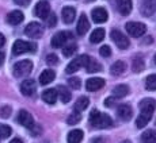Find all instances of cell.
<instances>
[{
  "instance_id": "obj_1",
  "label": "cell",
  "mask_w": 156,
  "mask_h": 143,
  "mask_svg": "<svg viewBox=\"0 0 156 143\" xmlns=\"http://www.w3.org/2000/svg\"><path fill=\"white\" fill-rule=\"evenodd\" d=\"M156 108V101L154 99H144L140 103V115L136 120L137 128H143L149 123Z\"/></svg>"
},
{
  "instance_id": "obj_2",
  "label": "cell",
  "mask_w": 156,
  "mask_h": 143,
  "mask_svg": "<svg viewBox=\"0 0 156 143\" xmlns=\"http://www.w3.org/2000/svg\"><path fill=\"white\" fill-rule=\"evenodd\" d=\"M88 121H90V126L95 127V128H109L113 124V120L110 119V116L101 114L98 109H92L91 111Z\"/></svg>"
},
{
  "instance_id": "obj_3",
  "label": "cell",
  "mask_w": 156,
  "mask_h": 143,
  "mask_svg": "<svg viewBox=\"0 0 156 143\" xmlns=\"http://www.w3.org/2000/svg\"><path fill=\"white\" fill-rule=\"evenodd\" d=\"M37 50V45L35 43H31V42H26V41H22V39H18L16 42L14 43L12 46V53L15 55H19V54H23V53H34Z\"/></svg>"
},
{
  "instance_id": "obj_4",
  "label": "cell",
  "mask_w": 156,
  "mask_h": 143,
  "mask_svg": "<svg viewBox=\"0 0 156 143\" xmlns=\"http://www.w3.org/2000/svg\"><path fill=\"white\" fill-rule=\"evenodd\" d=\"M33 70V62L29 61V59H23V61H19L12 66V72L15 77H23L27 76L30 72Z\"/></svg>"
},
{
  "instance_id": "obj_5",
  "label": "cell",
  "mask_w": 156,
  "mask_h": 143,
  "mask_svg": "<svg viewBox=\"0 0 156 143\" xmlns=\"http://www.w3.org/2000/svg\"><path fill=\"white\" fill-rule=\"evenodd\" d=\"M125 28H126V31L134 38L141 37V35H144L147 31L145 25H144V23H140V22H129V23H126Z\"/></svg>"
},
{
  "instance_id": "obj_6",
  "label": "cell",
  "mask_w": 156,
  "mask_h": 143,
  "mask_svg": "<svg viewBox=\"0 0 156 143\" xmlns=\"http://www.w3.org/2000/svg\"><path fill=\"white\" fill-rule=\"evenodd\" d=\"M110 37H112L113 42L117 45V47L121 50H125L126 47H129V39L126 38V35H124L119 30H113L110 32Z\"/></svg>"
},
{
  "instance_id": "obj_7",
  "label": "cell",
  "mask_w": 156,
  "mask_h": 143,
  "mask_svg": "<svg viewBox=\"0 0 156 143\" xmlns=\"http://www.w3.org/2000/svg\"><path fill=\"white\" fill-rule=\"evenodd\" d=\"M72 38H73V35H72L71 31H60L52 38V46L56 47V49H58V47L64 46V45L69 39H72Z\"/></svg>"
},
{
  "instance_id": "obj_8",
  "label": "cell",
  "mask_w": 156,
  "mask_h": 143,
  "mask_svg": "<svg viewBox=\"0 0 156 143\" xmlns=\"http://www.w3.org/2000/svg\"><path fill=\"white\" fill-rule=\"evenodd\" d=\"M25 34L27 35L29 38L37 39V38L42 37V34H44L42 26H41L40 23H37V22H31V23H29V25L25 27Z\"/></svg>"
},
{
  "instance_id": "obj_9",
  "label": "cell",
  "mask_w": 156,
  "mask_h": 143,
  "mask_svg": "<svg viewBox=\"0 0 156 143\" xmlns=\"http://www.w3.org/2000/svg\"><path fill=\"white\" fill-rule=\"evenodd\" d=\"M16 121L19 124H22L23 127H26V128H30V130H31L33 127L35 126L33 116L30 115L29 112L26 111V109H22V111H19V114H18V118H16Z\"/></svg>"
},
{
  "instance_id": "obj_10",
  "label": "cell",
  "mask_w": 156,
  "mask_h": 143,
  "mask_svg": "<svg viewBox=\"0 0 156 143\" xmlns=\"http://www.w3.org/2000/svg\"><path fill=\"white\" fill-rule=\"evenodd\" d=\"M34 14H35V16L41 18V19H46L48 15L50 14L49 3H48L46 0H41V2H38L34 7Z\"/></svg>"
},
{
  "instance_id": "obj_11",
  "label": "cell",
  "mask_w": 156,
  "mask_h": 143,
  "mask_svg": "<svg viewBox=\"0 0 156 143\" xmlns=\"http://www.w3.org/2000/svg\"><path fill=\"white\" fill-rule=\"evenodd\" d=\"M37 91V82L34 80H25V81L20 84V92H22L25 96H33Z\"/></svg>"
},
{
  "instance_id": "obj_12",
  "label": "cell",
  "mask_w": 156,
  "mask_h": 143,
  "mask_svg": "<svg viewBox=\"0 0 156 143\" xmlns=\"http://www.w3.org/2000/svg\"><path fill=\"white\" fill-rule=\"evenodd\" d=\"M91 16H92V20H94L95 23H103V22L107 20L109 14H107V11L105 10V8L97 7L91 11Z\"/></svg>"
},
{
  "instance_id": "obj_13",
  "label": "cell",
  "mask_w": 156,
  "mask_h": 143,
  "mask_svg": "<svg viewBox=\"0 0 156 143\" xmlns=\"http://www.w3.org/2000/svg\"><path fill=\"white\" fill-rule=\"evenodd\" d=\"M105 86V80L101 78V77H94V78H90L87 80L86 82V88L88 92H95V91H99L101 88Z\"/></svg>"
},
{
  "instance_id": "obj_14",
  "label": "cell",
  "mask_w": 156,
  "mask_h": 143,
  "mask_svg": "<svg viewBox=\"0 0 156 143\" xmlns=\"http://www.w3.org/2000/svg\"><path fill=\"white\" fill-rule=\"evenodd\" d=\"M117 114H118L119 119L124 121H129L132 119V115H133V111H132V107L128 105V104H121L117 109Z\"/></svg>"
},
{
  "instance_id": "obj_15",
  "label": "cell",
  "mask_w": 156,
  "mask_h": 143,
  "mask_svg": "<svg viewBox=\"0 0 156 143\" xmlns=\"http://www.w3.org/2000/svg\"><path fill=\"white\" fill-rule=\"evenodd\" d=\"M23 19H25V15H23L22 11H18V10L11 11V12L7 15V22L12 26L20 25V23L23 22Z\"/></svg>"
},
{
  "instance_id": "obj_16",
  "label": "cell",
  "mask_w": 156,
  "mask_h": 143,
  "mask_svg": "<svg viewBox=\"0 0 156 143\" xmlns=\"http://www.w3.org/2000/svg\"><path fill=\"white\" fill-rule=\"evenodd\" d=\"M56 78V73L52 69H46L40 74V84L41 85H48Z\"/></svg>"
},
{
  "instance_id": "obj_17",
  "label": "cell",
  "mask_w": 156,
  "mask_h": 143,
  "mask_svg": "<svg viewBox=\"0 0 156 143\" xmlns=\"http://www.w3.org/2000/svg\"><path fill=\"white\" fill-rule=\"evenodd\" d=\"M62 20H64L67 25H69L75 20V16H76V10L73 7H64L62 8Z\"/></svg>"
},
{
  "instance_id": "obj_18",
  "label": "cell",
  "mask_w": 156,
  "mask_h": 143,
  "mask_svg": "<svg viewBox=\"0 0 156 143\" xmlns=\"http://www.w3.org/2000/svg\"><path fill=\"white\" fill-rule=\"evenodd\" d=\"M88 28H90V22H88V19H87V16L84 14L80 16V19H79V22H77V27H76V31H77V34L79 35H84L87 31H88Z\"/></svg>"
},
{
  "instance_id": "obj_19",
  "label": "cell",
  "mask_w": 156,
  "mask_h": 143,
  "mask_svg": "<svg viewBox=\"0 0 156 143\" xmlns=\"http://www.w3.org/2000/svg\"><path fill=\"white\" fill-rule=\"evenodd\" d=\"M117 5H118V11H119V14L121 15L126 16V15L130 14V11H132V0H118Z\"/></svg>"
},
{
  "instance_id": "obj_20",
  "label": "cell",
  "mask_w": 156,
  "mask_h": 143,
  "mask_svg": "<svg viewBox=\"0 0 156 143\" xmlns=\"http://www.w3.org/2000/svg\"><path fill=\"white\" fill-rule=\"evenodd\" d=\"M83 136H84V134H83L82 130H72L67 136V142L68 143H80L83 141Z\"/></svg>"
},
{
  "instance_id": "obj_21",
  "label": "cell",
  "mask_w": 156,
  "mask_h": 143,
  "mask_svg": "<svg viewBox=\"0 0 156 143\" xmlns=\"http://www.w3.org/2000/svg\"><path fill=\"white\" fill-rule=\"evenodd\" d=\"M57 91L56 89H46L42 93V100L48 104H55L57 101Z\"/></svg>"
},
{
  "instance_id": "obj_22",
  "label": "cell",
  "mask_w": 156,
  "mask_h": 143,
  "mask_svg": "<svg viewBox=\"0 0 156 143\" xmlns=\"http://www.w3.org/2000/svg\"><path fill=\"white\" fill-rule=\"evenodd\" d=\"M80 68H82V58H80V55H79L77 58L72 59L69 64L67 65V68H65V73L72 74V73H75V72L79 70Z\"/></svg>"
},
{
  "instance_id": "obj_23",
  "label": "cell",
  "mask_w": 156,
  "mask_h": 143,
  "mask_svg": "<svg viewBox=\"0 0 156 143\" xmlns=\"http://www.w3.org/2000/svg\"><path fill=\"white\" fill-rule=\"evenodd\" d=\"M156 11V3L152 2H143L141 4V14L144 16H151Z\"/></svg>"
},
{
  "instance_id": "obj_24",
  "label": "cell",
  "mask_w": 156,
  "mask_h": 143,
  "mask_svg": "<svg viewBox=\"0 0 156 143\" xmlns=\"http://www.w3.org/2000/svg\"><path fill=\"white\" fill-rule=\"evenodd\" d=\"M58 93H57V96H60V100L62 101V103H68V101L71 100V97H72V95H71V92H69V89L68 88H65V86H58V88L56 89Z\"/></svg>"
},
{
  "instance_id": "obj_25",
  "label": "cell",
  "mask_w": 156,
  "mask_h": 143,
  "mask_svg": "<svg viewBox=\"0 0 156 143\" xmlns=\"http://www.w3.org/2000/svg\"><path fill=\"white\" fill-rule=\"evenodd\" d=\"M105 39V30L103 28H95L92 31L91 37H90V41L91 43H99Z\"/></svg>"
},
{
  "instance_id": "obj_26",
  "label": "cell",
  "mask_w": 156,
  "mask_h": 143,
  "mask_svg": "<svg viewBox=\"0 0 156 143\" xmlns=\"http://www.w3.org/2000/svg\"><path fill=\"white\" fill-rule=\"evenodd\" d=\"M125 69H126V65H125L124 61H115L110 68V72L113 74H115V76H119V74L124 73Z\"/></svg>"
},
{
  "instance_id": "obj_27",
  "label": "cell",
  "mask_w": 156,
  "mask_h": 143,
  "mask_svg": "<svg viewBox=\"0 0 156 143\" xmlns=\"http://www.w3.org/2000/svg\"><path fill=\"white\" fill-rule=\"evenodd\" d=\"M128 93H129V86L128 85H117V86H114V89H113L114 97H118V99L125 97Z\"/></svg>"
},
{
  "instance_id": "obj_28",
  "label": "cell",
  "mask_w": 156,
  "mask_h": 143,
  "mask_svg": "<svg viewBox=\"0 0 156 143\" xmlns=\"http://www.w3.org/2000/svg\"><path fill=\"white\" fill-rule=\"evenodd\" d=\"M84 68H86L87 73H97V72L101 70L99 62L95 61V59H92V58H88V61H87V64H86Z\"/></svg>"
},
{
  "instance_id": "obj_29",
  "label": "cell",
  "mask_w": 156,
  "mask_h": 143,
  "mask_svg": "<svg viewBox=\"0 0 156 143\" xmlns=\"http://www.w3.org/2000/svg\"><path fill=\"white\" fill-rule=\"evenodd\" d=\"M144 66H145V64H144L143 57L137 55V57L133 58V62H132V69H133L134 73H140V72H143Z\"/></svg>"
},
{
  "instance_id": "obj_30",
  "label": "cell",
  "mask_w": 156,
  "mask_h": 143,
  "mask_svg": "<svg viewBox=\"0 0 156 143\" xmlns=\"http://www.w3.org/2000/svg\"><path fill=\"white\" fill-rule=\"evenodd\" d=\"M143 143H156V131L154 130H147L141 135Z\"/></svg>"
},
{
  "instance_id": "obj_31",
  "label": "cell",
  "mask_w": 156,
  "mask_h": 143,
  "mask_svg": "<svg viewBox=\"0 0 156 143\" xmlns=\"http://www.w3.org/2000/svg\"><path fill=\"white\" fill-rule=\"evenodd\" d=\"M88 104H90L88 97H86V96L79 97V99H77V101H76V104H75V111H79V112L84 111L87 107H88Z\"/></svg>"
},
{
  "instance_id": "obj_32",
  "label": "cell",
  "mask_w": 156,
  "mask_h": 143,
  "mask_svg": "<svg viewBox=\"0 0 156 143\" xmlns=\"http://www.w3.org/2000/svg\"><path fill=\"white\" fill-rule=\"evenodd\" d=\"M145 88L148 91H156V74H151L145 80Z\"/></svg>"
},
{
  "instance_id": "obj_33",
  "label": "cell",
  "mask_w": 156,
  "mask_h": 143,
  "mask_svg": "<svg viewBox=\"0 0 156 143\" xmlns=\"http://www.w3.org/2000/svg\"><path fill=\"white\" fill-rule=\"evenodd\" d=\"M80 120H82V115H80V112L75 111V112H72V114L69 115V118L67 119V123L69 124V126H73V124L79 123Z\"/></svg>"
},
{
  "instance_id": "obj_34",
  "label": "cell",
  "mask_w": 156,
  "mask_h": 143,
  "mask_svg": "<svg viewBox=\"0 0 156 143\" xmlns=\"http://www.w3.org/2000/svg\"><path fill=\"white\" fill-rule=\"evenodd\" d=\"M11 134H12V130H11L10 126L0 124V139H7Z\"/></svg>"
},
{
  "instance_id": "obj_35",
  "label": "cell",
  "mask_w": 156,
  "mask_h": 143,
  "mask_svg": "<svg viewBox=\"0 0 156 143\" xmlns=\"http://www.w3.org/2000/svg\"><path fill=\"white\" fill-rule=\"evenodd\" d=\"M76 49H77L76 43H69V45H67V46L64 47V50H62V53H64V55H65V57H71V55L73 54L75 52H76Z\"/></svg>"
},
{
  "instance_id": "obj_36",
  "label": "cell",
  "mask_w": 156,
  "mask_h": 143,
  "mask_svg": "<svg viewBox=\"0 0 156 143\" xmlns=\"http://www.w3.org/2000/svg\"><path fill=\"white\" fill-rule=\"evenodd\" d=\"M68 84H69V86H72L73 89H79L80 86H82L80 78H77V77H71V78L68 80Z\"/></svg>"
},
{
  "instance_id": "obj_37",
  "label": "cell",
  "mask_w": 156,
  "mask_h": 143,
  "mask_svg": "<svg viewBox=\"0 0 156 143\" xmlns=\"http://www.w3.org/2000/svg\"><path fill=\"white\" fill-rule=\"evenodd\" d=\"M45 20H46V25L49 26V27H55L56 23H57V18H56V15L53 12H50L49 15H48V18Z\"/></svg>"
},
{
  "instance_id": "obj_38",
  "label": "cell",
  "mask_w": 156,
  "mask_h": 143,
  "mask_svg": "<svg viewBox=\"0 0 156 143\" xmlns=\"http://www.w3.org/2000/svg\"><path fill=\"white\" fill-rule=\"evenodd\" d=\"M10 115H11V107L3 105L2 108H0V116H2V118L7 119V118H10Z\"/></svg>"
},
{
  "instance_id": "obj_39",
  "label": "cell",
  "mask_w": 156,
  "mask_h": 143,
  "mask_svg": "<svg viewBox=\"0 0 156 143\" xmlns=\"http://www.w3.org/2000/svg\"><path fill=\"white\" fill-rule=\"evenodd\" d=\"M46 64L48 65H57V64H58V57H57L56 54L46 55Z\"/></svg>"
},
{
  "instance_id": "obj_40",
  "label": "cell",
  "mask_w": 156,
  "mask_h": 143,
  "mask_svg": "<svg viewBox=\"0 0 156 143\" xmlns=\"http://www.w3.org/2000/svg\"><path fill=\"white\" fill-rule=\"evenodd\" d=\"M99 54L102 57H110V55H112V49H110V46H102L99 49Z\"/></svg>"
},
{
  "instance_id": "obj_41",
  "label": "cell",
  "mask_w": 156,
  "mask_h": 143,
  "mask_svg": "<svg viewBox=\"0 0 156 143\" xmlns=\"http://www.w3.org/2000/svg\"><path fill=\"white\" fill-rule=\"evenodd\" d=\"M30 2H31V0H14L15 4L22 5V7H25V5H29V4H30Z\"/></svg>"
},
{
  "instance_id": "obj_42",
  "label": "cell",
  "mask_w": 156,
  "mask_h": 143,
  "mask_svg": "<svg viewBox=\"0 0 156 143\" xmlns=\"http://www.w3.org/2000/svg\"><path fill=\"white\" fill-rule=\"evenodd\" d=\"M113 103H114V99H106L105 100V105L106 107H113Z\"/></svg>"
},
{
  "instance_id": "obj_43",
  "label": "cell",
  "mask_w": 156,
  "mask_h": 143,
  "mask_svg": "<svg viewBox=\"0 0 156 143\" xmlns=\"http://www.w3.org/2000/svg\"><path fill=\"white\" fill-rule=\"evenodd\" d=\"M4 61H5V54L3 52H0V66L4 64Z\"/></svg>"
},
{
  "instance_id": "obj_44",
  "label": "cell",
  "mask_w": 156,
  "mask_h": 143,
  "mask_svg": "<svg viewBox=\"0 0 156 143\" xmlns=\"http://www.w3.org/2000/svg\"><path fill=\"white\" fill-rule=\"evenodd\" d=\"M4 43H5V37L2 34V32H0V47L4 46Z\"/></svg>"
},
{
  "instance_id": "obj_45",
  "label": "cell",
  "mask_w": 156,
  "mask_h": 143,
  "mask_svg": "<svg viewBox=\"0 0 156 143\" xmlns=\"http://www.w3.org/2000/svg\"><path fill=\"white\" fill-rule=\"evenodd\" d=\"M10 143H23L22 142V139H19V138H15V139H12Z\"/></svg>"
},
{
  "instance_id": "obj_46",
  "label": "cell",
  "mask_w": 156,
  "mask_h": 143,
  "mask_svg": "<svg viewBox=\"0 0 156 143\" xmlns=\"http://www.w3.org/2000/svg\"><path fill=\"white\" fill-rule=\"evenodd\" d=\"M92 143H105L103 139H97V141H92Z\"/></svg>"
},
{
  "instance_id": "obj_47",
  "label": "cell",
  "mask_w": 156,
  "mask_h": 143,
  "mask_svg": "<svg viewBox=\"0 0 156 143\" xmlns=\"http://www.w3.org/2000/svg\"><path fill=\"white\" fill-rule=\"evenodd\" d=\"M143 2H152V3H156V0H143Z\"/></svg>"
},
{
  "instance_id": "obj_48",
  "label": "cell",
  "mask_w": 156,
  "mask_h": 143,
  "mask_svg": "<svg viewBox=\"0 0 156 143\" xmlns=\"http://www.w3.org/2000/svg\"><path fill=\"white\" fill-rule=\"evenodd\" d=\"M119 143H130V141H122V142H119Z\"/></svg>"
},
{
  "instance_id": "obj_49",
  "label": "cell",
  "mask_w": 156,
  "mask_h": 143,
  "mask_svg": "<svg viewBox=\"0 0 156 143\" xmlns=\"http://www.w3.org/2000/svg\"><path fill=\"white\" fill-rule=\"evenodd\" d=\"M154 59H155V64H156V54H155V58Z\"/></svg>"
},
{
  "instance_id": "obj_50",
  "label": "cell",
  "mask_w": 156,
  "mask_h": 143,
  "mask_svg": "<svg viewBox=\"0 0 156 143\" xmlns=\"http://www.w3.org/2000/svg\"><path fill=\"white\" fill-rule=\"evenodd\" d=\"M87 2H94V0H87Z\"/></svg>"
}]
</instances>
